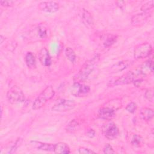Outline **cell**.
<instances>
[{
    "label": "cell",
    "mask_w": 154,
    "mask_h": 154,
    "mask_svg": "<svg viewBox=\"0 0 154 154\" xmlns=\"http://www.w3.org/2000/svg\"><path fill=\"white\" fill-rule=\"evenodd\" d=\"M14 1H0V4L3 7H11L15 4Z\"/></svg>",
    "instance_id": "obj_30"
},
{
    "label": "cell",
    "mask_w": 154,
    "mask_h": 154,
    "mask_svg": "<svg viewBox=\"0 0 154 154\" xmlns=\"http://www.w3.org/2000/svg\"><path fill=\"white\" fill-rule=\"evenodd\" d=\"M154 90L153 88H149L146 90V92L144 93V97L145 98L150 101L152 102L153 100V96H154Z\"/></svg>",
    "instance_id": "obj_26"
},
{
    "label": "cell",
    "mask_w": 154,
    "mask_h": 154,
    "mask_svg": "<svg viewBox=\"0 0 154 154\" xmlns=\"http://www.w3.org/2000/svg\"><path fill=\"white\" fill-rule=\"evenodd\" d=\"M55 95V90L52 85L47 86L37 96L32 103V109L34 110L40 109L42 108L48 100H51Z\"/></svg>",
    "instance_id": "obj_3"
},
{
    "label": "cell",
    "mask_w": 154,
    "mask_h": 154,
    "mask_svg": "<svg viewBox=\"0 0 154 154\" xmlns=\"http://www.w3.org/2000/svg\"><path fill=\"white\" fill-rule=\"evenodd\" d=\"M81 19L83 23L87 27H91L94 24V20L91 14L84 8L82 10Z\"/></svg>",
    "instance_id": "obj_17"
},
{
    "label": "cell",
    "mask_w": 154,
    "mask_h": 154,
    "mask_svg": "<svg viewBox=\"0 0 154 154\" xmlns=\"http://www.w3.org/2000/svg\"><path fill=\"white\" fill-rule=\"evenodd\" d=\"M152 16V11H143L136 14L131 17V24L134 26L143 25Z\"/></svg>",
    "instance_id": "obj_10"
},
{
    "label": "cell",
    "mask_w": 154,
    "mask_h": 154,
    "mask_svg": "<svg viewBox=\"0 0 154 154\" xmlns=\"http://www.w3.org/2000/svg\"><path fill=\"white\" fill-rule=\"evenodd\" d=\"M76 103L73 100L61 99L58 100L52 106V110L56 112H66L73 109Z\"/></svg>",
    "instance_id": "obj_8"
},
{
    "label": "cell",
    "mask_w": 154,
    "mask_h": 154,
    "mask_svg": "<svg viewBox=\"0 0 154 154\" xmlns=\"http://www.w3.org/2000/svg\"><path fill=\"white\" fill-rule=\"evenodd\" d=\"M152 45L147 42L141 43L135 46L134 51V57L136 60H140L147 58L152 52Z\"/></svg>",
    "instance_id": "obj_5"
},
{
    "label": "cell",
    "mask_w": 154,
    "mask_h": 154,
    "mask_svg": "<svg viewBox=\"0 0 154 154\" xmlns=\"http://www.w3.org/2000/svg\"><path fill=\"white\" fill-rule=\"evenodd\" d=\"M7 100L11 104H17L22 103L25 101V94L22 89L17 86L14 85L11 87L7 93L6 95Z\"/></svg>",
    "instance_id": "obj_4"
},
{
    "label": "cell",
    "mask_w": 154,
    "mask_h": 154,
    "mask_svg": "<svg viewBox=\"0 0 154 154\" xmlns=\"http://www.w3.org/2000/svg\"><path fill=\"white\" fill-rule=\"evenodd\" d=\"M154 116L153 110L150 108H143L140 111L141 119L146 122L150 121Z\"/></svg>",
    "instance_id": "obj_18"
},
{
    "label": "cell",
    "mask_w": 154,
    "mask_h": 154,
    "mask_svg": "<svg viewBox=\"0 0 154 154\" xmlns=\"http://www.w3.org/2000/svg\"><path fill=\"white\" fill-rule=\"evenodd\" d=\"M59 4L55 1H43L38 4V8L48 13H55L59 10Z\"/></svg>",
    "instance_id": "obj_11"
},
{
    "label": "cell",
    "mask_w": 154,
    "mask_h": 154,
    "mask_svg": "<svg viewBox=\"0 0 154 154\" xmlns=\"http://www.w3.org/2000/svg\"><path fill=\"white\" fill-rule=\"evenodd\" d=\"M69 90L70 93L75 97H84L90 93V88L88 85L81 82H74L70 86Z\"/></svg>",
    "instance_id": "obj_9"
},
{
    "label": "cell",
    "mask_w": 154,
    "mask_h": 154,
    "mask_svg": "<svg viewBox=\"0 0 154 154\" xmlns=\"http://www.w3.org/2000/svg\"><path fill=\"white\" fill-rule=\"evenodd\" d=\"M5 37H4L2 35H1V36H0V40H1V44H2V43H3V42L5 40Z\"/></svg>",
    "instance_id": "obj_33"
},
{
    "label": "cell",
    "mask_w": 154,
    "mask_h": 154,
    "mask_svg": "<svg viewBox=\"0 0 154 154\" xmlns=\"http://www.w3.org/2000/svg\"><path fill=\"white\" fill-rule=\"evenodd\" d=\"M78 152L80 154H91V153H95V152L88 148L86 147H79L78 150Z\"/></svg>",
    "instance_id": "obj_29"
},
{
    "label": "cell",
    "mask_w": 154,
    "mask_h": 154,
    "mask_svg": "<svg viewBox=\"0 0 154 154\" xmlns=\"http://www.w3.org/2000/svg\"><path fill=\"white\" fill-rule=\"evenodd\" d=\"M118 37L117 35H108L104 40L103 46L105 48H108L114 44L117 40Z\"/></svg>",
    "instance_id": "obj_23"
},
{
    "label": "cell",
    "mask_w": 154,
    "mask_h": 154,
    "mask_svg": "<svg viewBox=\"0 0 154 154\" xmlns=\"http://www.w3.org/2000/svg\"><path fill=\"white\" fill-rule=\"evenodd\" d=\"M125 109L128 112L133 114L137 109V105L134 102H131L126 105V106L125 107Z\"/></svg>",
    "instance_id": "obj_25"
},
{
    "label": "cell",
    "mask_w": 154,
    "mask_h": 154,
    "mask_svg": "<svg viewBox=\"0 0 154 154\" xmlns=\"http://www.w3.org/2000/svg\"><path fill=\"white\" fill-rule=\"evenodd\" d=\"M142 141H143V139H142L141 136H140L138 135H137V134H135L132 137L131 143V144L133 146L136 147H138L141 146V144L142 143Z\"/></svg>",
    "instance_id": "obj_24"
},
{
    "label": "cell",
    "mask_w": 154,
    "mask_h": 154,
    "mask_svg": "<svg viewBox=\"0 0 154 154\" xmlns=\"http://www.w3.org/2000/svg\"><path fill=\"white\" fill-rule=\"evenodd\" d=\"M116 116V110L109 106H103L98 111V116L106 120H111Z\"/></svg>",
    "instance_id": "obj_12"
},
{
    "label": "cell",
    "mask_w": 154,
    "mask_h": 154,
    "mask_svg": "<svg viewBox=\"0 0 154 154\" xmlns=\"http://www.w3.org/2000/svg\"><path fill=\"white\" fill-rule=\"evenodd\" d=\"M132 64V61L130 60H123L119 61L111 66V73H118L122 72L128 68Z\"/></svg>",
    "instance_id": "obj_14"
},
{
    "label": "cell",
    "mask_w": 154,
    "mask_h": 154,
    "mask_svg": "<svg viewBox=\"0 0 154 154\" xmlns=\"http://www.w3.org/2000/svg\"><path fill=\"white\" fill-rule=\"evenodd\" d=\"M103 153H105V154H112V153H115V151L114 150V149L112 148V147L109 144H105V146L103 147Z\"/></svg>",
    "instance_id": "obj_28"
},
{
    "label": "cell",
    "mask_w": 154,
    "mask_h": 154,
    "mask_svg": "<svg viewBox=\"0 0 154 154\" xmlns=\"http://www.w3.org/2000/svg\"><path fill=\"white\" fill-rule=\"evenodd\" d=\"M145 76L140 71V69H137L132 71H129L125 74L123 75L117 79H116L111 85L117 86L120 85L129 84L131 83H133L134 81L143 79V77Z\"/></svg>",
    "instance_id": "obj_2"
},
{
    "label": "cell",
    "mask_w": 154,
    "mask_h": 154,
    "mask_svg": "<svg viewBox=\"0 0 154 154\" xmlns=\"http://www.w3.org/2000/svg\"><path fill=\"white\" fill-rule=\"evenodd\" d=\"M25 62L27 67L29 69H33L36 67V58L33 53L28 52L25 57Z\"/></svg>",
    "instance_id": "obj_19"
},
{
    "label": "cell",
    "mask_w": 154,
    "mask_h": 154,
    "mask_svg": "<svg viewBox=\"0 0 154 154\" xmlns=\"http://www.w3.org/2000/svg\"><path fill=\"white\" fill-rule=\"evenodd\" d=\"M95 135H96V132L93 129H90L87 132V135L89 138H93L95 136Z\"/></svg>",
    "instance_id": "obj_31"
},
{
    "label": "cell",
    "mask_w": 154,
    "mask_h": 154,
    "mask_svg": "<svg viewBox=\"0 0 154 154\" xmlns=\"http://www.w3.org/2000/svg\"><path fill=\"white\" fill-rule=\"evenodd\" d=\"M153 7V1H150L144 4L141 7L142 11H150Z\"/></svg>",
    "instance_id": "obj_27"
},
{
    "label": "cell",
    "mask_w": 154,
    "mask_h": 154,
    "mask_svg": "<svg viewBox=\"0 0 154 154\" xmlns=\"http://www.w3.org/2000/svg\"><path fill=\"white\" fill-rule=\"evenodd\" d=\"M29 34L31 35V38L34 40H43L49 38L51 31L46 25L40 24L35 27Z\"/></svg>",
    "instance_id": "obj_6"
},
{
    "label": "cell",
    "mask_w": 154,
    "mask_h": 154,
    "mask_svg": "<svg viewBox=\"0 0 154 154\" xmlns=\"http://www.w3.org/2000/svg\"><path fill=\"white\" fill-rule=\"evenodd\" d=\"M102 132L103 135L110 140L115 139L119 135V129L117 126L111 120L108 121L102 126Z\"/></svg>",
    "instance_id": "obj_7"
},
{
    "label": "cell",
    "mask_w": 154,
    "mask_h": 154,
    "mask_svg": "<svg viewBox=\"0 0 154 154\" xmlns=\"http://www.w3.org/2000/svg\"><path fill=\"white\" fill-rule=\"evenodd\" d=\"M153 61L151 60H149L146 61H145L140 68V70L141 72L144 75H147L150 73H153Z\"/></svg>",
    "instance_id": "obj_20"
},
{
    "label": "cell",
    "mask_w": 154,
    "mask_h": 154,
    "mask_svg": "<svg viewBox=\"0 0 154 154\" xmlns=\"http://www.w3.org/2000/svg\"><path fill=\"white\" fill-rule=\"evenodd\" d=\"M65 55L68 60L72 63H75L76 60V55L73 49L70 47H67L65 49Z\"/></svg>",
    "instance_id": "obj_22"
},
{
    "label": "cell",
    "mask_w": 154,
    "mask_h": 154,
    "mask_svg": "<svg viewBox=\"0 0 154 154\" xmlns=\"http://www.w3.org/2000/svg\"><path fill=\"white\" fill-rule=\"evenodd\" d=\"M53 152L58 154H68L70 153V149L66 143L59 142L54 144Z\"/></svg>",
    "instance_id": "obj_16"
},
{
    "label": "cell",
    "mask_w": 154,
    "mask_h": 154,
    "mask_svg": "<svg viewBox=\"0 0 154 154\" xmlns=\"http://www.w3.org/2000/svg\"><path fill=\"white\" fill-rule=\"evenodd\" d=\"M100 58L99 54H95L92 58L85 62L81 66L78 73L74 77L75 82H81L85 81L94 70Z\"/></svg>",
    "instance_id": "obj_1"
},
{
    "label": "cell",
    "mask_w": 154,
    "mask_h": 154,
    "mask_svg": "<svg viewBox=\"0 0 154 154\" xmlns=\"http://www.w3.org/2000/svg\"><path fill=\"white\" fill-rule=\"evenodd\" d=\"M79 122L76 119H73L68 123L66 129V131L68 132H73L76 131L79 128Z\"/></svg>",
    "instance_id": "obj_21"
},
{
    "label": "cell",
    "mask_w": 154,
    "mask_h": 154,
    "mask_svg": "<svg viewBox=\"0 0 154 154\" xmlns=\"http://www.w3.org/2000/svg\"><path fill=\"white\" fill-rule=\"evenodd\" d=\"M40 63L44 66H49L51 64V57L49 51L46 48L40 49L38 53Z\"/></svg>",
    "instance_id": "obj_13"
},
{
    "label": "cell",
    "mask_w": 154,
    "mask_h": 154,
    "mask_svg": "<svg viewBox=\"0 0 154 154\" xmlns=\"http://www.w3.org/2000/svg\"><path fill=\"white\" fill-rule=\"evenodd\" d=\"M30 143L32 146H33L34 148L38 150L49 151V152H51V151L53 152L54 150V144H52L45 143L37 141H31Z\"/></svg>",
    "instance_id": "obj_15"
},
{
    "label": "cell",
    "mask_w": 154,
    "mask_h": 154,
    "mask_svg": "<svg viewBox=\"0 0 154 154\" xmlns=\"http://www.w3.org/2000/svg\"><path fill=\"white\" fill-rule=\"evenodd\" d=\"M118 6L120 7V8H122V6L125 5V2L123 1H117L116 2Z\"/></svg>",
    "instance_id": "obj_32"
}]
</instances>
